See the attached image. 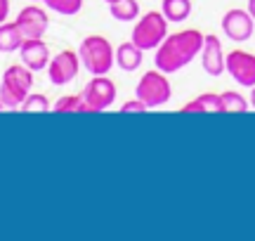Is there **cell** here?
Instances as JSON below:
<instances>
[{"mask_svg":"<svg viewBox=\"0 0 255 241\" xmlns=\"http://www.w3.org/2000/svg\"><path fill=\"white\" fill-rule=\"evenodd\" d=\"M78 57H81V64L92 76L109 74L111 66L116 64V50L109 43V38H104V36L83 38L81 47H78Z\"/></svg>","mask_w":255,"mask_h":241,"instance_id":"cell-3","label":"cell"},{"mask_svg":"<svg viewBox=\"0 0 255 241\" xmlns=\"http://www.w3.org/2000/svg\"><path fill=\"white\" fill-rule=\"evenodd\" d=\"M21 64H26L31 71H43L50 64V47L45 45L43 38H24V43L19 47Z\"/></svg>","mask_w":255,"mask_h":241,"instance_id":"cell-12","label":"cell"},{"mask_svg":"<svg viewBox=\"0 0 255 241\" xmlns=\"http://www.w3.org/2000/svg\"><path fill=\"white\" fill-rule=\"evenodd\" d=\"M43 2L47 9H52L57 14H66V17L78 14L83 9V0H43Z\"/></svg>","mask_w":255,"mask_h":241,"instance_id":"cell-20","label":"cell"},{"mask_svg":"<svg viewBox=\"0 0 255 241\" xmlns=\"http://www.w3.org/2000/svg\"><path fill=\"white\" fill-rule=\"evenodd\" d=\"M253 26H255V19L251 17L248 9L234 7L222 17V31H225L227 38L229 40H234V43H244V40H248V38L253 36Z\"/></svg>","mask_w":255,"mask_h":241,"instance_id":"cell-9","label":"cell"},{"mask_svg":"<svg viewBox=\"0 0 255 241\" xmlns=\"http://www.w3.org/2000/svg\"><path fill=\"white\" fill-rule=\"evenodd\" d=\"M116 95H119L116 83L104 74V76H92V81H88L85 88H83L81 97H83V102H85V112L97 114V112H107L109 107H114Z\"/></svg>","mask_w":255,"mask_h":241,"instance_id":"cell-6","label":"cell"},{"mask_svg":"<svg viewBox=\"0 0 255 241\" xmlns=\"http://www.w3.org/2000/svg\"><path fill=\"white\" fill-rule=\"evenodd\" d=\"M168 19H165L163 12H146L142 17L137 19L135 28H132V43L137 47H142V50H156V47L161 45L168 36Z\"/></svg>","mask_w":255,"mask_h":241,"instance_id":"cell-4","label":"cell"},{"mask_svg":"<svg viewBox=\"0 0 255 241\" xmlns=\"http://www.w3.org/2000/svg\"><path fill=\"white\" fill-rule=\"evenodd\" d=\"M161 12L168 21L180 24L191 14V0H161Z\"/></svg>","mask_w":255,"mask_h":241,"instance_id":"cell-16","label":"cell"},{"mask_svg":"<svg viewBox=\"0 0 255 241\" xmlns=\"http://www.w3.org/2000/svg\"><path fill=\"white\" fill-rule=\"evenodd\" d=\"M19 112H52V107H50V100H47L45 95L28 93V97L19 107Z\"/></svg>","mask_w":255,"mask_h":241,"instance_id":"cell-21","label":"cell"},{"mask_svg":"<svg viewBox=\"0 0 255 241\" xmlns=\"http://www.w3.org/2000/svg\"><path fill=\"white\" fill-rule=\"evenodd\" d=\"M52 112L57 114H73V112H85V102L81 95H64L52 104Z\"/></svg>","mask_w":255,"mask_h":241,"instance_id":"cell-19","label":"cell"},{"mask_svg":"<svg viewBox=\"0 0 255 241\" xmlns=\"http://www.w3.org/2000/svg\"><path fill=\"white\" fill-rule=\"evenodd\" d=\"M135 97L142 100L149 109H156V107L168 104L170 97H173V85L168 81V74L158 71V69H156V71H146L135 88Z\"/></svg>","mask_w":255,"mask_h":241,"instance_id":"cell-5","label":"cell"},{"mask_svg":"<svg viewBox=\"0 0 255 241\" xmlns=\"http://www.w3.org/2000/svg\"><path fill=\"white\" fill-rule=\"evenodd\" d=\"M81 57H78V50H62L57 52L50 64H47V78L52 85H69L78 76L81 71Z\"/></svg>","mask_w":255,"mask_h":241,"instance_id":"cell-7","label":"cell"},{"mask_svg":"<svg viewBox=\"0 0 255 241\" xmlns=\"http://www.w3.org/2000/svg\"><path fill=\"white\" fill-rule=\"evenodd\" d=\"M248 12H251V17L255 19V0H248Z\"/></svg>","mask_w":255,"mask_h":241,"instance_id":"cell-24","label":"cell"},{"mask_svg":"<svg viewBox=\"0 0 255 241\" xmlns=\"http://www.w3.org/2000/svg\"><path fill=\"white\" fill-rule=\"evenodd\" d=\"M109 9L116 21H135L139 17V2L137 0H116L109 5Z\"/></svg>","mask_w":255,"mask_h":241,"instance_id":"cell-17","label":"cell"},{"mask_svg":"<svg viewBox=\"0 0 255 241\" xmlns=\"http://www.w3.org/2000/svg\"><path fill=\"white\" fill-rule=\"evenodd\" d=\"M104 2H109V5H111V2H116V0H104Z\"/></svg>","mask_w":255,"mask_h":241,"instance_id":"cell-26","label":"cell"},{"mask_svg":"<svg viewBox=\"0 0 255 241\" xmlns=\"http://www.w3.org/2000/svg\"><path fill=\"white\" fill-rule=\"evenodd\" d=\"M182 114H203V112H222V102H220V95L215 93H206L194 97L191 102H187L180 109Z\"/></svg>","mask_w":255,"mask_h":241,"instance_id":"cell-15","label":"cell"},{"mask_svg":"<svg viewBox=\"0 0 255 241\" xmlns=\"http://www.w3.org/2000/svg\"><path fill=\"white\" fill-rule=\"evenodd\" d=\"M24 43V33L19 31L17 21H2L0 24V52H19Z\"/></svg>","mask_w":255,"mask_h":241,"instance_id":"cell-14","label":"cell"},{"mask_svg":"<svg viewBox=\"0 0 255 241\" xmlns=\"http://www.w3.org/2000/svg\"><path fill=\"white\" fill-rule=\"evenodd\" d=\"M225 71H227L241 88L255 85V55L246 50H232L225 57Z\"/></svg>","mask_w":255,"mask_h":241,"instance_id":"cell-8","label":"cell"},{"mask_svg":"<svg viewBox=\"0 0 255 241\" xmlns=\"http://www.w3.org/2000/svg\"><path fill=\"white\" fill-rule=\"evenodd\" d=\"M201 47H203V33L196 28L168 33L163 43L156 47L154 64L163 74H175L187 64H191L194 57H199Z\"/></svg>","mask_w":255,"mask_h":241,"instance_id":"cell-1","label":"cell"},{"mask_svg":"<svg viewBox=\"0 0 255 241\" xmlns=\"http://www.w3.org/2000/svg\"><path fill=\"white\" fill-rule=\"evenodd\" d=\"M142 59H144V50L137 47L132 40H126L116 47V64H119L121 71H137L142 66Z\"/></svg>","mask_w":255,"mask_h":241,"instance_id":"cell-13","label":"cell"},{"mask_svg":"<svg viewBox=\"0 0 255 241\" xmlns=\"http://www.w3.org/2000/svg\"><path fill=\"white\" fill-rule=\"evenodd\" d=\"M31 2H38V0H31Z\"/></svg>","mask_w":255,"mask_h":241,"instance_id":"cell-27","label":"cell"},{"mask_svg":"<svg viewBox=\"0 0 255 241\" xmlns=\"http://www.w3.org/2000/svg\"><path fill=\"white\" fill-rule=\"evenodd\" d=\"M9 17V0H0V24L7 21Z\"/></svg>","mask_w":255,"mask_h":241,"instance_id":"cell-23","label":"cell"},{"mask_svg":"<svg viewBox=\"0 0 255 241\" xmlns=\"http://www.w3.org/2000/svg\"><path fill=\"white\" fill-rule=\"evenodd\" d=\"M14 21H17L19 31L24 33V38H43L47 31V24H50V17H47L45 9L33 2V5H26L21 9Z\"/></svg>","mask_w":255,"mask_h":241,"instance_id":"cell-10","label":"cell"},{"mask_svg":"<svg viewBox=\"0 0 255 241\" xmlns=\"http://www.w3.org/2000/svg\"><path fill=\"white\" fill-rule=\"evenodd\" d=\"M33 88V71L26 64H12L0 81V102L5 109H19Z\"/></svg>","mask_w":255,"mask_h":241,"instance_id":"cell-2","label":"cell"},{"mask_svg":"<svg viewBox=\"0 0 255 241\" xmlns=\"http://www.w3.org/2000/svg\"><path fill=\"white\" fill-rule=\"evenodd\" d=\"M220 102H222V112H237V114L248 112L246 97L241 93H234V90H227V93L220 95Z\"/></svg>","mask_w":255,"mask_h":241,"instance_id":"cell-18","label":"cell"},{"mask_svg":"<svg viewBox=\"0 0 255 241\" xmlns=\"http://www.w3.org/2000/svg\"><path fill=\"white\" fill-rule=\"evenodd\" d=\"M146 109H149V107H146L142 100H137V97L121 107V112H123V114H142V112H146Z\"/></svg>","mask_w":255,"mask_h":241,"instance_id":"cell-22","label":"cell"},{"mask_svg":"<svg viewBox=\"0 0 255 241\" xmlns=\"http://www.w3.org/2000/svg\"><path fill=\"white\" fill-rule=\"evenodd\" d=\"M251 107H253V109H255V85H253V88H251Z\"/></svg>","mask_w":255,"mask_h":241,"instance_id":"cell-25","label":"cell"},{"mask_svg":"<svg viewBox=\"0 0 255 241\" xmlns=\"http://www.w3.org/2000/svg\"><path fill=\"white\" fill-rule=\"evenodd\" d=\"M201 66L208 76H222L225 74V50H222V43H220L218 36H203V47H201Z\"/></svg>","mask_w":255,"mask_h":241,"instance_id":"cell-11","label":"cell"}]
</instances>
